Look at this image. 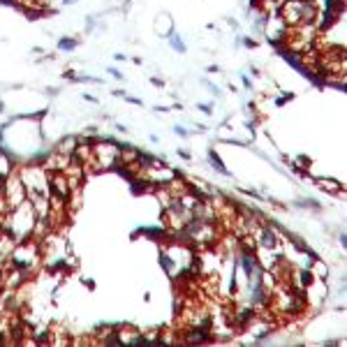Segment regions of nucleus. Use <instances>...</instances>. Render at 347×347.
Wrapping results in <instances>:
<instances>
[{
  "label": "nucleus",
  "instance_id": "f8f14e48",
  "mask_svg": "<svg viewBox=\"0 0 347 347\" xmlns=\"http://www.w3.org/2000/svg\"><path fill=\"white\" fill-rule=\"evenodd\" d=\"M292 97H294V93H285L282 97H275V104H278V107H282V104H285L287 100H292Z\"/></svg>",
  "mask_w": 347,
  "mask_h": 347
},
{
  "label": "nucleus",
  "instance_id": "20e7f679",
  "mask_svg": "<svg viewBox=\"0 0 347 347\" xmlns=\"http://www.w3.org/2000/svg\"><path fill=\"white\" fill-rule=\"evenodd\" d=\"M77 144H79V137H77V134H65V137H60L54 144V151L56 153H63V155H72Z\"/></svg>",
  "mask_w": 347,
  "mask_h": 347
},
{
  "label": "nucleus",
  "instance_id": "0eeeda50",
  "mask_svg": "<svg viewBox=\"0 0 347 347\" xmlns=\"http://www.w3.org/2000/svg\"><path fill=\"white\" fill-rule=\"evenodd\" d=\"M79 44V40H74V37H63L58 42V51H74Z\"/></svg>",
  "mask_w": 347,
  "mask_h": 347
},
{
  "label": "nucleus",
  "instance_id": "9d476101",
  "mask_svg": "<svg viewBox=\"0 0 347 347\" xmlns=\"http://www.w3.org/2000/svg\"><path fill=\"white\" fill-rule=\"evenodd\" d=\"M174 132L178 134V137H185V139H187V137H190V134H192V132H190V130H185V127H183V125H174Z\"/></svg>",
  "mask_w": 347,
  "mask_h": 347
},
{
  "label": "nucleus",
  "instance_id": "423d86ee",
  "mask_svg": "<svg viewBox=\"0 0 347 347\" xmlns=\"http://www.w3.org/2000/svg\"><path fill=\"white\" fill-rule=\"evenodd\" d=\"M167 40H169V44H172V49L176 51V54H185V42L180 40L176 33H169Z\"/></svg>",
  "mask_w": 347,
  "mask_h": 347
},
{
  "label": "nucleus",
  "instance_id": "f3484780",
  "mask_svg": "<svg viewBox=\"0 0 347 347\" xmlns=\"http://www.w3.org/2000/svg\"><path fill=\"white\" fill-rule=\"evenodd\" d=\"M116 132H120V134H127V132H130V130H127L125 125H120V123H118V125H116Z\"/></svg>",
  "mask_w": 347,
  "mask_h": 347
},
{
  "label": "nucleus",
  "instance_id": "ddd939ff",
  "mask_svg": "<svg viewBox=\"0 0 347 347\" xmlns=\"http://www.w3.org/2000/svg\"><path fill=\"white\" fill-rule=\"evenodd\" d=\"M241 84H243V86H246V88H248V90H253V81L248 79L246 74H241Z\"/></svg>",
  "mask_w": 347,
  "mask_h": 347
},
{
  "label": "nucleus",
  "instance_id": "f257e3e1",
  "mask_svg": "<svg viewBox=\"0 0 347 347\" xmlns=\"http://www.w3.org/2000/svg\"><path fill=\"white\" fill-rule=\"evenodd\" d=\"M120 146L116 139H95L93 141V165L88 167L90 172H111L118 167V155H120Z\"/></svg>",
  "mask_w": 347,
  "mask_h": 347
},
{
  "label": "nucleus",
  "instance_id": "a211bd4d",
  "mask_svg": "<svg viewBox=\"0 0 347 347\" xmlns=\"http://www.w3.org/2000/svg\"><path fill=\"white\" fill-rule=\"evenodd\" d=\"M111 95H116V97H125V90H120L118 88V90H111Z\"/></svg>",
  "mask_w": 347,
  "mask_h": 347
},
{
  "label": "nucleus",
  "instance_id": "412c9836",
  "mask_svg": "<svg viewBox=\"0 0 347 347\" xmlns=\"http://www.w3.org/2000/svg\"><path fill=\"white\" fill-rule=\"evenodd\" d=\"M63 2H65V5H74V2H77V0H63Z\"/></svg>",
  "mask_w": 347,
  "mask_h": 347
},
{
  "label": "nucleus",
  "instance_id": "39448f33",
  "mask_svg": "<svg viewBox=\"0 0 347 347\" xmlns=\"http://www.w3.org/2000/svg\"><path fill=\"white\" fill-rule=\"evenodd\" d=\"M206 158H208V162H211V167H213L218 174H222V176H232V174L227 172V167H225V162L220 160V155L215 153L213 148H211V151L206 153Z\"/></svg>",
  "mask_w": 347,
  "mask_h": 347
},
{
  "label": "nucleus",
  "instance_id": "4be33fe9",
  "mask_svg": "<svg viewBox=\"0 0 347 347\" xmlns=\"http://www.w3.org/2000/svg\"><path fill=\"white\" fill-rule=\"evenodd\" d=\"M2 111H5V104H2V100H0V114H2Z\"/></svg>",
  "mask_w": 347,
  "mask_h": 347
},
{
  "label": "nucleus",
  "instance_id": "6ab92c4d",
  "mask_svg": "<svg viewBox=\"0 0 347 347\" xmlns=\"http://www.w3.org/2000/svg\"><path fill=\"white\" fill-rule=\"evenodd\" d=\"M84 100H86V102H93V104H97V100H95V97H93V95H84Z\"/></svg>",
  "mask_w": 347,
  "mask_h": 347
},
{
  "label": "nucleus",
  "instance_id": "1a4fd4ad",
  "mask_svg": "<svg viewBox=\"0 0 347 347\" xmlns=\"http://www.w3.org/2000/svg\"><path fill=\"white\" fill-rule=\"evenodd\" d=\"M197 109H199L201 114H206V116H211V114H213V104H211V102H208V104H204V102H199V104H197Z\"/></svg>",
  "mask_w": 347,
  "mask_h": 347
},
{
  "label": "nucleus",
  "instance_id": "9b49d317",
  "mask_svg": "<svg viewBox=\"0 0 347 347\" xmlns=\"http://www.w3.org/2000/svg\"><path fill=\"white\" fill-rule=\"evenodd\" d=\"M107 72L111 74L114 79H118V81H123V79H125V77H123V72H120V70H116V67H107Z\"/></svg>",
  "mask_w": 347,
  "mask_h": 347
},
{
  "label": "nucleus",
  "instance_id": "5701e85b",
  "mask_svg": "<svg viewBox=\"0 0 347 347\" xmlns=\"http://www.w3.org/2000/svg\"><path fill=\"white\" fill-rule=\"evenodd\" d=\"M0 275H2V264H0ZM0 289H2V285H0Z\"/></svg>",
  "mask_w": 347,
  "mask_h": 347
},
{
  "label": "nucleus",
  "instance_id": "7ed1b4c3",
  "mask_svg": "<svg viewBox=\"0 0 347 347\" xmlns=\"http://www.w3.org/2000/svg\"><path fill=\"white\" fill-rule=\"evenodd\" d=\"M313 183L317 187H322L324 192H329V194H343V183L341 180H336V178H327V176H315L313 178Z\"/></svg>",
  "mask_w": 347,
  "mask_h": 347
},
{
  "label": "nucleus",
  "instance_id": "6e6552de",
  "mask_svg": "<svg viewBox=\"0 0 347 347\" xmlns=\"http://www.w3.org/2000/svg\"><path fill=\"white\" fill-rule=\"evenodd\" d=\"M201 84H204V86H206L208 88V90H211V93H213L215 95V97H220V88H218V86H215V84H211V81H208V79H201Z\"/></svg>",
  "mask_w": 347,
  "mask_h": 347
},
{
  "label": "nucleus",
  "instance_id": "f03ea898",
  "mask_svg": "<svg viewBox=\"0 0 347 347\" xmlns=\"http://www.w3.org/2000/svg\"><path fill=\"white\" fill-rule=\"evenodd\" d=\"M2 192H5V199H7V204H9V208H12V211L16 206H21V204L28 199L26 185H23L21 174H19V169H16V167L7 174L5 183H2Z\"/></svg>",
  "mask_w": 347,
  "mask_h": 347
},
{
  "label": "nucleus",
  "instance_id": "2eb2a0df",
  "mask_svg": "<svg viewBox=\"0 0 347 347\" xmlns=\"http://www.w3.org/2000/svg\"><path fill=\"white\" fill-rule=\"evenodd\" d=\"M296 162H301V165H310V158H306V155H299V158H296Z\"/></svg>",
  "mask_w": 347,
  "mask_h": 347
},
{
  "label": "nucleus",
  "instance_id": "dca6fc26",
  "mask_svg": "<svg viewBox=\"0 0 347 347\" xmlns=\"http://www.w3.org/2000/svg\"><path fill=\"white\" fill-rule=\"evenodd\" d=\"M151 84H155V86L165 88V81H162V79H158V77H153V79H151Z\"/></svg>",
  "mask_w": 347,
  "mask_h": 347
},
{
  "label": "nucleus",
  "instance_id": "4468645a",
  "mask_svg": "<svg viewBox=\"0 0 347 347\" xmlns=\"http://www.w3.org/2000/svg\"><path fill=\"white\" fill-rule=\"evenodd\" d=\"M176 153H178V158H183V160H190V153H187V151H183V148H178Z\"/></svg>",
  "mask_w": 347,
  "mask_h": 347
},
{
  "label": "nucleus",
  "instance_id": "aec40b11",
  "mask_svg": "<svg viewBox=\"0 0 347 347\" xmlns=\"http://www.w3.org/2000/svg\"><path fill=\"white\" fill-rule=\"evenodd\" d=\"M58 93H60L58 88H51V86H49V88H47V95H58Z\"/></svg>",
  "mask_w": 347,
  "mask_h": 347
}]
</instances>
